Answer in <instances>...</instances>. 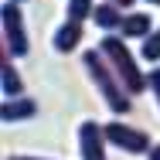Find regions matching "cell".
I'll list each match as a JSON object with an SVG mask.
<instances>
[{
  "mask_svg": "<svg viewBox=\"0 0 160 160\" xmlns=\"http://www.w3.org/2000/svg\"><path fill=\"white\" fill-rule=\"evenodd\" d=\"M140 55H143L147 62H160V28H157L153 34H150L147 41H143V48H140Z\"/></svg>",
  "mask_w": 160,
  "mask_h": 160,
  "instance_id": "7c38bea8",
  "label": "cell"
},
{
  "mask_svg": "<svg viewBox=\"0 0 160 160\" xmlns=\"http://www.w3.org/2000/svg\"><path fill=\"white\" fill-rule=\"evenodd\" d=\"M31 116H38V102L28 96L21 99H3V106H0V119L10 126V123H21V119H31Z\"/></svg>",
  "mask_w": 160,
  "mask_h": 160,
  "instance_id": "ba28073f",
  "label": "cell"
},
{
  "mask_svg": "<svg viewBox=\"0 0 160 160\" xmlns=\"http://www.w3.org/2000/svg\"><path fill=\"white\" fill-rule=\"evenodd\" d=\"M82 65H85L89 78L96 82L99 96L106 99L109 112H116V116H126L129 109H133V96L126 92V85L119 82V75L109 68V62L102 58V51H99V48H89V51H82Z\"/></svg>",
  "mask_w": 160,
  "mask_h": 160,
  "instance_id": "6da1fadb",
  "label": "cell"
},
{
  "mask_svg": "<svg viewBox=\"0 0 160 160\" xmlns=\"http://www.w3.org/2000/svg\"><path fill=\"white\" fill-rule=\"evenodd\" d=\"M147 157H150V160H160V143H153V150H150Z\"/></svg>",
  "mask_w": 160,
  "mask_h": 160,
  "instance_id": "2e32d148",
  "label": "cell"
},
{
  "mask_svg": "<svg viewBox=\"0 0 160 160\" xmlns=\"http://www.w3.org/2000/svg\"><path fill=\"white\" fill-rule=\"evenodd\" d=\"M0 28H3V41H0V48H3L10 58H24V55L31 51V38H28V28H24L21 3L3 0V7H0Z\"/></svg>",
  "mask_w": 160,
  "mask_h": 160,
  "instance_id": "3957f363",
  "label": "cell"
},
{
  "mask_svg": "<svg viewBox=\"0 0 160 160\" xmlns=\"http://www.w3.org/2000/svg\"><path fill=\"white\" fill-rule=\"evenodd\" d=\"M78 41H82V24H75V21H65L62 28L55 31V38H51L55 51H62V55L75 51V48H78Z\"/></svg>",
  "mask_w": 160,
  "mask_h": 160,
  "instance_id": "30bf717a",
  "label": "cell"
},
{
  "mask_svg": "<svg viewBox=\"0 0 160 160\" xmlns=\"http://www.w3.org/2000/svg\"><path fill=\"white\" fill-rule=\"evenodd\" d=\"M123 17H126V14H123L116 3H106V0H102V3H96V14H92V21H96L106 34H119Z\"/></svg>",
  "mask_w": 160,
  "mask_h": 160,
  "instance_id": "9c48e42d",
  "label": "cell"
},
{
  "mask_svg": "<svg viewBox=\"0 0 160 160\" xmlns=\"http://www.w3.org/2000/svg\"><path fill=\"white\" fill-rule=\"evenodd\" d=\"M96 48L102 51V58L109 62V68L119 75V82L126 85L129 96H140V92H147V89H150V85H147V72H140L136 55L123 44V38H119V34H102Z\"/></svg>",
  "mask_w": 160,
  "mask_h": 160,
  "instance_id": "7a4b0ae2",
  "label": "cell"
},
{
  "mask_svg": "<svg viewBox=\"0 0 160 160\" xmlns=\"http://www.w3.org/2000/svg\"><path fill=\"white\" fill-rule=\"evenodd\" d=\"M106 133H102V123L96 119H85L78 126V153L82 160H106Z\"/></svg>",
  "mask_w": 160,
  "mask_h": 160,
  "instance_id": "5b68a950",
  "label": "cell"
},
{
  "mask_svg": "<svg viewBox=\"0 0 160 160\" xmlns=\"http://www.w3.org/2000/svg\"><path fill=\"white\" fill-rule=\"evenodd\" d=\"M7 160H48V157H31V153H21V157H7Z\"/></svg>",
  "mask_w": 160,
  "mask_h": 160,
  "instance_id": "9a60e30c",
  "label": "cell"
},
{
  "mask_svg": "<svg viewBox=\"0 0 160 160\" xmlns=\"http://www.w3.org/2000/svg\"><path fill=\"white\" fill-rule=\"evenodd\" d=\"M147 3H150V7H160V0H147Z\"/></svg>",
  "mask_w": 160,
  "mask_h": 160,
  "instance_id": "e0dca14e",
  "label": "cell"
},
{
  "mask_svg": "<svg viewBox=\"0 0 160 160\" xmlns=\"http://www.w3.org/2000/svg\"><path fill=\"white\" fill-rule=\"evenodd\" d=\"M147 85H150V92H153V99H157V106H160V68H150Z\"/></svg>",
  "mask_w": 160,
  "mask_h": 160,
  "instance_id": "4fadbf2b",
  "label": "cell"
},
{
  "mask_svg": "<svg viewBox=\"0 0 160 160\" xmlns=\"http://www.w3.org/2000/svg\"><path fill=\"white\" fill-rule=\"evenodd\" d=\"M102 133H106V143L123 150V153H150V136L140 126H126L123 119H112V123H102Z\"/></svg>",
  "mask_w": 160,
  "mask_h": 160,
  "instance_id": "277c9868",
  "label": "cell"
},
{
  "mask_svg": "<svg viewBox=\"0 0 160 160\" xmlns=\"http://www.w3.org/2000/svg\"><path fill=\"white\" fill-rule=\"evenodd\" d=\"M10 3H24V0H10Z\"/></svg>",
  "mask_w": 160,
  "mask_h": 160,
  "instance_id": "ac0fdd59",
  "label": "cell"
},
{
  "mask_svg": "<svg viewBox=\"0 0 160 160\" xmlns=\"http://www.w3.org/2000/svg\"><path fill=\"white\" fill-rule=\"evenodd\" d=\"M153 31H157V28H153V17H150V14L133 10V14H126V17H123L119 38H129V41H147Z\"/></svg>",
  "mask_w": 160,
  "mask_h": 160,
  "instance_id": "52a82bcc",
  "label": "cell"
},
{
  "mask_svg": "<svg viewBox=\"0 0 160 160\" xmlns=\"http://www.w3.org/2000/svg\"><path fill=\"white\" fill-rule=\"evenodd\" d=\"M0 89H3V99H21L24 96V78L17 75L14 58L3 48H0Z\"/></svg>",
  "mask_w": 160,
  "mask_h": 160,
  "instance_id": "8992f818",
  "label": "cell"
},
{
  "mask_svg": "<svg viewBox=\"0 0 160 160\" xmlns=\"http://www.w3.org/2000/svg\"><path fill=\"white\" fill-rule=\"evenodd\" d=\"M106 3H116V7H119V10H129V7H133V3H136V0H106Z\"/></svg>",
  "mask_w": 160,
  "mask_h": 160,
  "instance_id": "5bb4252c",
  "label": "cell"
},
{
  "mask_svg": "<svg viewBox=\"0 0 160 160\" xmlns=\"http://www.w3.org/2000/svg\"><path fill=\"white\" fill-rule=\"evenodd\" d=\"M92 14H96V0H68V21L85 24Z\"/></svg>",
  "mask_w": 160,
  "mask_h": 160,
  "instance_id": "8fae6325",
  "label": "cell"
}]
</instances>
